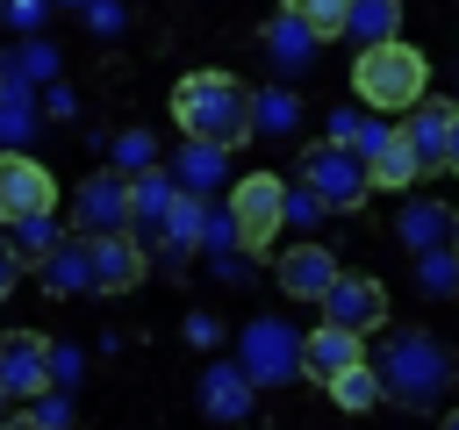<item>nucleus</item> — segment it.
I'll return each mask as SVG.
<instances>
[{"instance_id": "nucleus-1", "label": "nucleus", "mask_w": 459, "mask_h": 430, "mask_svg": "<svg viewBox=\"0 0 459 430\" xmlns=\"http://www.w3.org/2000/svg\"><path fill=\"white\" fill-rule=\"evenodd\" d=\"M172 122L179 136H201V143H251V86L230 79V72H186L172 86Z\"/></svg>"}, {"instance_id": "nucleus-2", "label": "nucleus", "mask_w": 459, "mask_h": 430, "mask_svg": "<svg viewBox=\"0 0 459 430\" xmlns=\"http://www.w3.org/2000/svg\"><path fill=\"white\" fill-rule=\"evenodd\" d=\"M351 93L373 108V115H402L409 100L430 93V57L402 36H380V43H359V64H351Z\"/></svg>"}, {"instance_id": "nucleus-3", "label": "nucleus", "mask_w": 459, "mask_h": 430, "mask_svg": "<svg viewBox=\"0 0 459 430\" xmlns=\"http://www.w3.org/2000/svg\"><path fill=\"white\" fill-rule=\"evenodd\" d=\"M373 373H380V387L402 394V401H437L445 380H452V358L437 351V337H423V330H394V337L373 351Z\"/></svg>"}, {"instance_id": "nucleus-4", "label": "nucleus", "mask_w": 459, "mask_h": 430, "mask_svg": "<svg viewBox=\"0 0 459 430\" xmlns=\"http://www.w3.org/2000/svg\"><path fill=\"white\" fill-rule=\"evenodd\" d=\"M294 179L323 201V208H366L373 201V179H366V158L351 150V143H337V136H323V143H308L301 158H294Z\"/></svg>"}, {"instance_id": "nucleus-5", "label": "nucleus", "mask_w": 459, "mask_h": 430, "mask_svg": "<svg viewBox=\"0 0 459 430\" xmlns=\"http://www.w3.org/2000/svg\"><path fill=\"white\" fill-rule=\"evenodd\" d=\"M230 222H237V251H265L287 229V179L280 172H244L230 186Z\"/></svg>"}, {"instance_id": "nucleus-6", "label": "nucleus", "mask_w": 459, "mask_h": 430, "mask_svg": "<svg viewBox=\"0 0 459 430\" xmlns=\"http://www.w3.org/2000/svg\"><path fill=\"white\" fill-rule=\"evenodd\" d=\"M237 366L251 373V387H280V380L301 373V337H294L280 315H258V322H244V337H237Z\"/></svg>"}, {"instance_id": "nucleus-7", "label": "nucleus", "mask_w": 459, "mask_h": 430, "mask_svg": "<svg viewBox=\"0 0 459 430\" xmlns=\"http://www.w3.org/2000/svg\"><path fill=\"white\" fill-rule=\"evenodd\" d=\"M57 208V179L43 158H29L22 143H0V222H22V215H50Z\"/></svg>"}, {"instance_id": "nucleus-8", "label": "nucleus", "mask_w": 459, "mask_h": 430, "mask_svg": "<svg viewBox=\"0 0 459 430\" xmlns=\"http://www.w3.org/2000/svg\"><path fill=\"white\" fill-rule=\"evenodd\" d=\"M72 229H79V236L129 229V172H122V165H108V172L79 179V194H72Z\"/></svg>"}, {"instance_id": "nucleus-9", "label": "nucleus", "mask_w": 459, "mask_h": 430, "mask_svg": "<svg viewBox=\"0 0 459 430\" xmlns=\"http://www.w3.org/2000/svg\"><path fill=\"white\" fill-rule=\"evenodd\" d=\"M316 308H323L330 322H344V330H380V322H387V287H380L373 272H337V280L316 294Z\"/></svg>"}, {"instance_id": "nucleus-10", "label": "nucleus", "mask_w": 459, "mask_h": 430, "mask_svg": "<svg viewBox=\"0 0 459 430\" xmlns=\"http://www.w3.org/2000/svg\"><path fill=\"white\" fill-rule=\"evenodd\" d=\"M0 387L14 401L50 387V337L43 330H0Z\"/></svg>"}, {"instance_id": "nucleus-11", "label": "nucleus", "mask_w": 459, "mask_h": 430, "mask_svg": "<svg viewBox=\"0 0 459 430\" xmlns=\"http://www.w3.org/2000/svg\"><path fill=\"white\" fill-rule=\"evenodd\" d=\"M452 115H459V100H409L402 108V136H409V150H416V165L423 172H445V136H452Z\"/></svg>"}, {"instance_id": "nucleus-12", "label": "nucleus", "mask_w": 459, "mask_h": 430, "mask_svg": "<svg viewBox=\"0 0 459 430\" xmlns=\"http://www.w3.org/2000/svg\"><path fill=\"white\" fill-rule=\"evenodd\" d=\"M172 201H179V179H172V165H143V172H129V229H136L143 244L165 229Z\"/></svg>"}, {"instance_id": "nucleus-13", "label": "nucleus", "mask_w": 459, "mask_h": 430, "mask_svg": "<svg viewBox=\"0 0 459 430\" xmlns=\"http://www.w3.org/2000/svg\"><path fill=\"white\" fill-rule=\"evenodd\" d=\"M136 280H143V236L136 229L93 236V294H129Z\"/></svg>"}, {"instance_id": "nucleus-14", "label": "nucleus", "mask_w": 459, "mask_h": 430, "mask_svg": "<svg viewBox=\"0 0 459 430\" xmlns=\"http://www.w3.org/2000/svg\"><path fill=\"white\" fill-rule=\"evenodd\" d=\"M36 272H43V294H93V236H57L43 258H36Z\"/></svg>"}, {"instance_id": "nucleus-15", "label": "nucleus", "mask_w": 459, "mask_h": 430, "mask_svg": "<svg viewBox=\"0 0 459 430\" xmlns=\"http://www.w3.org/2000/svg\"><path fill=\"white\" fill-rule=\"evenodd\" d=\"M351 358H366V330H344V322H316L308 337H301V373L308 380H330L337 366H351Z\"/></svg>"}, {"instance_id": "nucleus-16", "label": "nucleus", "mask_w": 459, "mask_h": 430, "mask_svg": "<svg viewBox=\"0 0 459 430\" xmlns=\"http://www.w3.org/2000/svg\"><path fill=\"white\" fill-rule=\"evenodd\" d=\"M366 179H373V194H409L416 179H423V165H416V150H409V136H402V122L366 150Z\"/></svg>"}, {"instance_id": "nucleus-17", "label": "nucleus", "mask_w": 459, "mask_h": 430, "mask_svg": "<svg viewBox=\"0 0 459 430\" xmlns=\"http://www.w3.org/2000/svg\"><path fill=\"white\" fill-rule=\"evenodd\" d=\"M273 272H280V294H287V301H316V294L337 280V258H330L323 244H294V251H280Z\"/></svg>"}, {"instance_id": "nucleus-18", "label": "nucleus", "mask_w": 459, "mask_h": 430, "mask_svg": "<svg viewBox=\"0 0 459 430\" xmlns=\"http://www.w3.org/2000/svg\"><path fill=\"white\" fill-rule=\"evenodd\" d=\"M201 222H208V201L179 186V201H172V215H165V229L151 236V244H158V258H165V265H186V258L201 251Z\"/></svg>"}, {"instance_id": "nucleus-19", "label": "nucleus", "mask_w": 459, "mask_h": 430, "mask_svg": "<svg viewBox=\"0 0 459 430\" xmlns=\"http://www.w3.org/2000/svg\"><path fill=\"white\" fill-rule=\"evenodd\" d=\"M172 179L186 186V194H215V186H230V143H201V136H186V150H179V165H172Z\"/></svg>"}, {"instance_id": "nucleus-20", "label": "nucleus", "mask_w": 459, "mask_h": 430, "mask_svg": "<svg viewBox=\"0 0 459 430\" xmlns=\"http://www.w3.org/2000/svg\"><path fill=\"white\" fill-rule=\"evenodd\" d=\"M201 401H208L215 423L251 416V373H244V366H208V373H201Z\"/></svg>"}, {"instance_id": "nucleus-21", "label": "nucleus", "mask_w": 459, "mask_h": 430, "mask_svg": "<svg viewBox=\"0 0 459 430\" xmlns=\"http://www.w3.org/2000/svg\"><path fill=\"white\" fill-rule=\"evenodd\" d=\"M316 43H323V36H316V29H308V22H301V14H287V7H280V14H273V22H265V57H273V64H280V72H301V64H308V50H316Z\"/></svg>"}, {"instance_id": "nucleus-22", "label": "nucleus", "mask_w": 459, "mask_h": 430, "mask_svg": "<svg viewBox=\"0 0 459 430\" xmlns=\"http://www.w3.org/2000/svg\"><path fill=\"white\" fill-rule=\"evenodd\" d=\"M323 387H330V401H337L344 416H366V408H380V394H387V387H380V373H373V358H351V366H337Z\"/></svg>"}, {"instance_id": "nucleus-23", "label": "nucleus", "mask_w": 459, "mask_h": 430, "mask_svg": "<svg viewBox=\"0 0 459 430\" xmlns=\"http://www.w3.org/2000/svg\"><path fill=\"white\" fill-rule=\"evenodd\" d=\"M394 236H402L409 251H437V244H452V208H437V201H409L402 222H394Z\"/></svg>"}, {"instance_id": "nucleus-24", "label": "nucleus", "mask_w": 459, "mask_h": 430, "mask_svg": "<svg viewBox=\"0 0 459 430\" xmlns=\"http://www.w3.org/2000/svg\"><path fill=\"white\" fill-rule=\"evenodd\" d=\"M344 36H351V43L402 36V0H351V14H344Z\"/></svg>"}, {"instance_id": "nucleus-25", "label": "nucleus", "mask_w": 459, "mask_h": 430, "mask_svg": "<svg viewBox=\"0 0 459 430\" xmlns=\"http://www.w3.org/2000/svg\"><path fill=\"white\" fill-rule=\"evenodd\" d=\"M36 129V108H29V79L0 72V143H29Z\"/></svg>"}, {"instance_id": "nucleus-26", "label": "nucleus", "mask_w": 459, "mask_h": 430, "mask_svg": "<svg viewBox=\"0 0 459 430\" xmlns=\"http://www.w3.org/2000/svg\"><path fill=\"white\" fill-rule=\"evenodd\" d=\"M294 122H301V108H294V93H287V86L251 93V129H258V136H287Z\"/></svg>"}, {"instance_id": "nucleus-27", "label": "nucleus", "mask_w": 459, "mask_h": 430, "mask_svg": "<svg viewBox=\"0 0 459 430\" xmlns=\"http://www.w3.org/2000/svg\"><path fill=\"white\" fill-rule=\"evenodd\" d=\"M280 7H287V14H301L323 43H330V36H344V14H351V0H280Z\"/></svg>"}, {"instance_id": "nucleus-28", "label": "nucleus", "mask_w": 459, "mask_h": 430, "mask_svg": "<svg viewBox=\"0 0 459 430\" xmlns=\"http://www.w3.org/2000/svg\"><path fill=\"white\" fill-rule=\"evenodd\" d=\"M14 229V251H22V265H36L50 244H57V229H50V215H22V222H7Z\"/></svg>"}, {"instance_id": "nucleus-29", "label": "nucleus", "mask_w": 459, "mask_h": 430, "mask_svg": "<svg viewBox=\"0 0 459 430\" xmlns=\"http://www.w3.org/2000/svg\"><path fill=\"white\" fill-rule=\"evenodd\" d=\"M14 416H22V423H36V430H65V423H72V401L43 387V394H29V408H14Z\"/></svg>"}, {"instance_id": "nucleus-30", "label": "nucleus", "mask_w": 459, "mask_h": 430, "mask_svg": "<svg viewBox=\"0 0 459 430\" xmlns=\"http://www.w3.org/2000/svg\"><path fill=\"white\" fill-rule=\"evenodd\" d=\"M50 64H57V50H50L43 36H36V43H22V50L7 57V72H14V79H50Z\"/></svg>"}, {"instance_id": "nucleus-31", "label": "nucleus", "mask_w": 459, "mask_h": 430, "mask_svg": "<svg viewBox=\"0 0 459 430\" xmlns=\"http://www.w3.org/2000/svg\"><path fill=\"white\" fill-rule=\"evenodd\" d=\"M115 165H122V172H143V165H158V158H151V136H143V129L115 136Z\"/></svg>"}, {"instance_id": "nucleus-32", "label": "nucleus", "mask_w": 459, "mask_h": 430, "mask_svg": "<svg viewBox=\"0 0 459 430\" xmlns=\"http://www.w3.org/2000/svg\"><path fill=\"white\" fill-rule=\"evenodd\" d=\"M14 280H22V251H14V236H0V301L14 294Z\"/></svg>"}, {"instance_id": "nucleus-33", "label": "nucleus", "mask_w": 459, "mask_h": 430, "mask_svg": "<svg viewBox=\"0 0 459 430\" xmlns=\"http://www.w3.org/2000/svg\"><path fill=\"white\" fill-rule=\"evenodd\" d=\"M43 7H50V0H7V14H14V29H43Z\"/></svg>"}, {"instance_id": "nucleus-34", "label": "nucleus", "mask_w": 459, "mask_h": 430, "mask_svg": "<svg viewBox=\"0 0 459 430\" xmlns=\"http://www.w3.org/2000/svg\"><path fill=\"white\" fill-rule=\"evenodd\" d=\"M445 172H459V115H452V136H445Z\"/></svg>"}, {"instance_id": "nucleus-35", "label": "nucleus", "mask_w": 459, "mask_h": 430, "mask_svg": "<svg viewBox=\"0 0 459 430\" xmlns=\"http://www.w3.org/2000/svg\"><path fill=\"white\" fill-rule=\"evenodd\" d=\"M452 251H459V208H452Z\"/></svg>"}, {"instance_id": "nucleus-36", "label": "nucleus", "mask_w": 459, "mask_h": 430, "mask_svg": "<svg viewBox=\"0 0 459 430\" xmlns=\"http://www.w3.org/2000/svg\"><path fill=\"white\" fill-rule=\"evenodd\" d=\"M445 423H452V430H459V408H445Z\"/></svg>"}, {"instance_id": "nucleus-37", "label": "nucleus", "mask_w": 459, "mask_h": 430, "mask_svg": "<svg viewBox=\"0 0 459 430\" xmlns=\"http://www.w3.org/2000/svg\"><path fill=\"white\" fill-rule=\"evenodd\" d=\"M7 401H14V394H7V387H0V416H7Z\"/></svg>"}, {"instance_id": "nucleus-38", "label": "nucleus", "mask_w": 459, "mask_h": 430, "mask_svg": "<svg viewBox=\"0 0 459 430\" xmlns=\"http://www.w3.org/2000/svg\"><path fill=\"white\" fill-rule=\"evenodd\" d=\"M0 72H7V57H0Z\"/></svg>"}]
</instances>
